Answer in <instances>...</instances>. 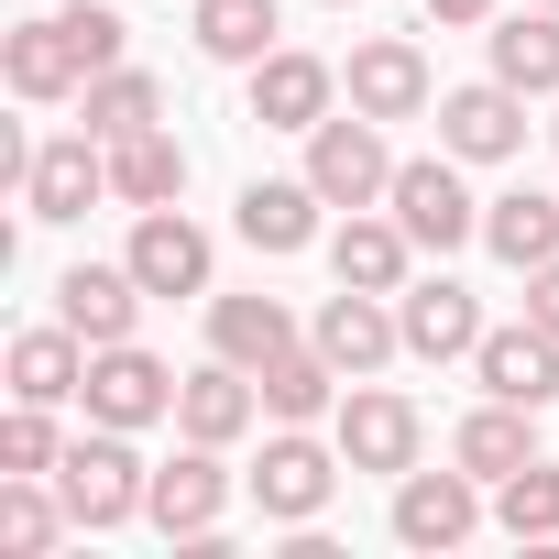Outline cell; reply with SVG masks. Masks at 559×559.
Wrapping results in <instances>:
<instances>
[{
    "label": "cell",
    "instance_id": "1",
    "mask_svg": "<svg viewBox=\"0 0 559 559\" xmlns=\"http://www.w3.org/2000/svg\"><path fill=\"white\" fill-rule=\"evenodd\" d=\"M56 493H67L78 526H132L143 493H154V472L132 461V428H99V417H88V439L56 461Z\"/></svg>",
    "mask_w": 559,
    "mask_h": 559
},
{
    "label": "cell",
    "instance_id": "2",
    "mask_svg": "<svg viewBox=\"0 0 559 559\" xmlns=\"http://www.w3.org/2000/svg\"><path fill=\"white\" fill-rule=\"evenodd\" d=\"M308 187H319L330 209H373V198L395 187V154H384V121H373V110H330V121L308 132Z\"/></svg>",
    "mask_w": 559,
    "mask_h": 559
},
{
    "label": "cell",
    "instance_id": "3",
    "mask_svg": "<svg viewBox=\"0 0 559 559\" xmlns=\"http://www.w3.org/2000/svg\"><path fill=\"white\" fill-rule=\"evenodd\" d=\"M384 209L406 219V241H417V252H450V241H472V230H483V198L461 187V154H450V143H439V154H417V165H395Z\"/></svg>",
    "mask_w": 559,
    "mask_h": 559
},
{
    "label": "cell",
    "instance_id": "4",
    "mask_svg": "<svg viewBox=\"0 0 559 559\" xmlns=\"http://www.w3.org/2000/svg\"><path fill=\"white\" fill-rule=\"evenodd\" d=\"M341 472H352V461H341V439L319 450L308 428H274V439H263V461H252V504H263L274 526H308V515L341 493Z\"/></svg>",
    "mask_w": 559,
    "mask_h": 559
},
{
    "label": "cell",
    "instance_id": "5",
    "mask_svg": "<svg viewBox=\"0 0 559 559\" xmlns=\"http://www.w3.org/2000/svg\"><path fill=\"white\" fill-rule=\"evenodd\" d=\"M417 450H428V417L395 384H352L341 395V461L352 472H417Z\"/></svg>",
    "mask_w": 559,
    "mask_h": 559
},
{
    "label": "cell",
    "instance_id": "6",
    "mask_svg": "<svg viewBox=\"0 0 559 559\" xmlns=\"http://www.w3.org/2000/svg\"><path fill=\"white\" fill-rule=\"evenodd\" d=\"M88 198H110V143L99 132H56L23 165V209L34 219H88Z\"/></svg>",
    "mask_w": 559,
    "mask_h": 559
},
{
    "label": "cell",
    "instance_id": "7",
    "mask_svg": "<svg viewBox=\"0 0 559 559\" xmlns=\"http://www.w3.org/2000/svg\"><path fill=\"white\" fill-rule=\"evenodd\" d=\"M88 417L99 428H154V417H176V373L143 341H110V352H88Z\"/></svg>",
    "mask_w": 559,
    "mask_h": 559
},
{
    "label": "cell",
    "instance_id": "8",
    "mask_svg": "<svg viewBox=\"0 0 559 559\" xmlns=\"http://www.w3.org/2000/svg\"><path fill=\"white\" fill-rule=\"evenodd\" d=\"M330 110H341V67H330V56L274 45V56L252 67V121H263V132H319Z\"/></svg>",
    "mask_w": 559,
    "mask_h": 559
},
{
    "label": "cell",
    "instance_id": "9",
    "mask_svg": "<svg viewBox=\"0 0 559 559\" xmlns=\"http://www.w3.org/2000/svg\"><path fill=\"white\" fill-rule=\"evenodd\" d=\"M439 143H450L461 165H504V154L526 143V88H504V78L450 88V99H439Z\"/></svg>",
    "mask_w": 559,
    "mask_h": 559
},
{
    "label": "cell",
    "instance_id": "10",
    "mask_svg": "<svg viewBox=\"0 0 559 559\" xmlns=\"http://www.w3.org/2000/svg\"><path fill=\"white\" fill-rule=\"evenodd\" d=\"M56 319H67L88 352L132 341V319H143V274H132V263H67V274H56Z\"/></svg>",
    "mask_w": 559,
    "mask_h": 559
},
{
    "label": "cell",
    "instance_id": "11",
    "mask_svg": "<svg viewBox=\"0 0 559 559\" xmlns=\"http://www.w3.org/2000/svg\"><path fill=\"white\" fill-rule=\"evenodd\" d=\"M121 263L143 274V297H209V230H198L187 209H143Z\"/></svg>",
    "mask_w": 559,
    "mask_h": 559
},
{
    "label": "cell",
    "instance_id": "12",
    "mask_svg": "<svg viewBox=\"0 0 559 559\" xmlns=\"http://www.w3.org/2000/svg\"><path fill=\"white\" fill-rule=\"evenodd\" d=\"M352 110H373V121H417L428 99H439V78H428V56L406 45V34H373V45H352Z\"/></svg>",
    "mask_w": 559,
    "mask_h": 559
},
{
    "label": "cell",
    "instance_id": "13",
    "mask_svg": "<svg viewBox=\"0 0 559 559\" xmlns=\"http://www.w3.org/2000/svg\"><path fill=\"white\" fill-rule=\"evenodd\" d=\"M219 504H230V472H219L209 439H187V450L154 472V493H143V515H154L165 537H219Z\"/></svg>",
    "mask_w": 559,
    "mask_h": 559
},
{
    "label": "cell",
    "instance_id": "14",
    "mask_svg": "<svg viewBox=\"0 0 559 559\" xmlns=\"http://www.w3.org/2000/svg\"><path fill=\"white\" fill-rule=\"evenodd\" d=\"M395 319H406V352H417V362H472V352H483V297H472V286H450V274L406 286V297H395Z\"/></svg>",
    "mask_w": 559,
    "mask_h": 559
},
{
    "label": "cell",
    "instance_id": "15",
    "mask_svg": "<svg viewBox=\"0 0 559 559\" xmlns=\"http://www.w3.org/2000/svg\"><path fill=\"white\" fill-rule=\"evenodd\" d=\"M308 341H319V352H330V362H341V373L362 384V373H384V362L406 352V319H395L384 297H362V286H341V297L319 308V330H308Z\"/></svg>",
    "mask_w": 559,
    "mask_h": 559
},
{
    "label": "cell",
    "instance_id": "16",
    "mask_svg": "<svg viewBox=\"0 0 559 559\" xmlns=\"http://www.w3.org/2000/svg\"><path fill=\"white\" fill-rule=\"evenodd\" d=\"M483 526V504H472V472L450 461V472H395V537L406 548H461Z\"/></svg>",
    "mask_w": 559,
    "mask_h": 559
},
{
    "label": "cell",
    "instance_id": "17",
    "mask_svg": "<svg viewBox=\"0 0 559 559\" xmlns=\"http://www.w3.org/2000/svg\"><path fill=\"white\" fill-rule=\"evenodd\" d=\"M472 373H483V395H504V406H548V395H559V341H548L537 319H515V330H483Z\"/></svg>",
    "mask_w": 559,
    "mask_h": 559
},
{
    "label": "cell",
    "instance_id": "18",
    "mask_svg": "<svg viewBox=\"0 0 559 559\" xmlns=\"http://www.w3.org/2000/svg\"><path fill=\"white\" fill-rule=\"evenodd\" d=\"M252 417H263V384H252L241 362H219V352H209V373H187V384H176V428H187V439H209V450H230Z\"/></svg>",
    "mask_w": 559,
    "mask_h": 559
},
{
    "label": "cell",
    "instance_id": "19",
    "mask_svg": "<svg viewBox=\"0 0 559 559\" xmlns=\"http://www.w3.org/2000/svg\"><path fill=\"white\" fill-rule=\"evenodd\" d=\"M450 461H461L472 483H504V472H526V461H537V406H504V395H483V406L450 428Z\"/></svg>",
    "mask_w": 559,
    "mask_h": 559
},
{
    "label": "cell",
    "instance_id": "20",
    "mask_svg": "<svg viewBox=\"0 0 559 559\" xmlns=\"http://www.w3.org/2000/svg\"><path fill=\"white\" fill-rule=\"evenodd\" d=\"M319 209H330V198H319L308 176H252L230 219H241L252 252H308V241H319Z\"/></svg>",
    "mask_w": 559,
    "mask_h": 559
},
{
    "label": "cell",
    "instance_id": "21",
    "mask_svg": "<svg viewBox=\"0 0 559 559\" xmlns=\"http://www.w3.org/2000/svg\"><path fill=\"white\" fill-rule=\"evenodd\" d=\"M406 252H417L406 219H362V209H352V219L330 230V274L362 286V297H406Z\"/></svg>",
    "mask_w": 559,
    "mask_h": 559
},
{
    "label": "cell",
    "instance_id": "22",
    "mask_svg": "<svg viewBox=\"0 0 559 559\" xmlns=\"http://www.w3.org/2000/svg\"><path fill=\"white\" fill-rule=\"evenodd\" d=\"M0 78H12L23 99H78V88H88V56H78V34L45 12V23H23L12 45H0Z\"/></svg>",
    "mask_w": 559,
    "mask_h": 559
},
{
    "label": "cell",
    "instance_id": "23",
    "mask_svg": "<svg viewBox=\"0 0 559 559\" xmlns=\"http://www.w3.org/2000/svg\"><path fill=\"white\" fill-rule=\"evenodd\" d=\"M209 352H219V362H241V373L286 362V352H297V319H286V297H219V308H209Z\"/></svg>",
    "mask_w": 559,
    "mask_h": 559
},
{
    "label": "cell",
    "instance_id": "24",
    "mask_svg": "<svg viewBox=\"0 0 559 559\" xmlns=\"http://www.w3.org/2000/svg\"><path fill=\"white\" fill-rule=\"evenodd\" d=\"M483 45H493V78H504V88H526V99H548V88H559V12H548V0L504 12Z\"/></svg>",
    "mask_w": 559,
    "mask_h": 559
},
{
    "label": "cell",
    "instance_id": "25",
    "mask_svg": "<svg viewBox=\"0 0 559 559\" xmlns=\"http://www.w3.org/2000/svg\"><path fill=\"white\" fill-rule=\"evenodd\" d=\"M176 187H187V143H176L165 121L110 143V198H121V209H176Z\"/></svg>",
    "mask_w": 559,
    "mask_h": 559
},
{
    "label": "cell",
    "instance_id": "26",
    "mask_svg": "<svg viewBox=\"0 0 559 559\" xmlns=\"http://www.w3.org/2000/svg\"><path fill=\"white\" fill-rule=\"evenodd\" d=\"M12 395H23V406H67V395H88V352H78L67 319L12 341Z\"/></svg>",
    "mask_w": 559,
    "mask_h": 559
},
{
    "label": "cell",
    "instance_id": "27",
    "mask_svg": "<svg viewBox=\"0 0 559 559\" xmlns=\"http://www.w3.org/2000/svg\"><path fill=\"white\" fill-rule=\"evenodd\" d=\"M483 241H493L515 274L559 263V198H537V187H504V198H483Z\"/></svg>",
    "mask_w": 559,
    "mask_h": 559
},
{
    "label": "cell",
    "instance_id": "28",
    "mask_svg": "<svg viewBox=\"0 0 559 559\" xmlns=\"http://www.w3.org/2000/svg\"><path fill=\"white\" fill-rule=\"evenodd\" d=\"M252 384H263V417H274V428H308V417H330V395H341L352 373L308 341V352H286V362H263Z\"/></svg>",
    "mask_w": 559,
    "mask_h": 559
},
{
    "label": "cell",
    "instance_id": "29",
    "mask_svg": "<svg viewBox=\"0 0 559 559\" xmlns=\"http://www.w3.org/2000/svg\"><path fill=\"white\" fill-rule=\"evenodd\" d=\"M274 34H286L274 0H198V56H219V67H263Z\"/></svg>",
    "mask_w": 559,
    "mask_h": 559
},
{
    "label": "cell",
    "instance_id": "30",
    "mask_svg": "<svg viewBox=\"0 0 559 559\" xmlns=\"http://www.w3.org/2000/svg\"><path fill=\"white\" fill-rule=\"evenodd\" d=\"M67 526L78 515H67V493H45V472H0V548L12 559H45Z\"/></svg>",
    "mask_w": 559,
    "mask_h": 559
},
{
    "label": "cell",
    "instance_id": "31",
    "mask_svg": "<svg viewBox=\"0 0 559 559\" xmlns=\"http://www.w3.org/2000/svg\"><path fill=\"white\" fill-rule=\"evenodd\" d=\"M78 99H88V132H99V143H121V132H154V121H165V78H143V67H99Z\"/></svg>",
    "mask_w": 559,
    "mask_h": 559
},
{
    "label": "cell",
    "instance_id": "32",
    "mask_svg": "<svg viewBox=\"0 0 559 559\" xmlns=\"http://www.w3.org/2000/svg\"><path fill=\"white\" fill-rule=\"evenodd\" d=\"M493 515H504L515 537H559V472H548V461L504 472V483H493Z\"/></svg>",
    "mask_w": 559,
    "mask_h": 559
},
{
    "label": "cell",
    "instance_id": "33",
    "mask_svg": "<svg viewBox=\"0 0 559 559\" xmlns=\"http://www.w3.org/2000/svg\"><path fill=\"white\" fill-rule=\"evenodd\" d=\"M56 23L78 34V56H88V78H99V67H121V45H132V23L110 12V0H67V12H56Z\"/></svg>",
    "mask_w": 559,
    "mask_h": 559
},
{
    "label": "cell",
    "instance_id": "34",
    "mask_svg": "<svg viewBox=\"0 0 559 559\" xmlns=\"http://www.w3.org/2000/svg\"><path fill=\"white\" fill-rule=\"evenodd\" d=\"M56 461H67L56 417L45 406H12V428H0V472H56Z\"/></svg>",
    "mask_w": 559,
    "mask_h": 559
},
{
    "label": "cell",
    "instance_id": "35",
    "mask_svg": "<svg viewBox=\"0 0 559 559\" xmlns=\"http://www.w3.org/2000/svg\"><path fill=\"white\" fill-rule=\"evenodd\" d=\"M526 319L559 341V263H537V274H526Z\"/></svg>",
    "mask_w": 559,
    "mask_h": 559
},
{
    "label": "cell",
    "instance_id": "36",
    "mask_svg": "<svg viewBox=\"0 0 559 559\" xmlns=\"http://www.w3.org/2000/svg\"><path fill=\"white\" fill-rule=\"evenodd\" d=\"M428 23H450V34H472V23H493V0H428Z\"/></svg>",
    "mask_w": 559,
    "mask_h": 559
},
{
    "label": "cell",
    "instance_id": "37",
    "mask_svg": "<svg viewBox=\"0 0 559 559\" xmlns=\"http://www.w3.org/2000/svg\"><path fill=\"white\" fill-rule=\"evenodd\" d=\"M330 12H352V0H330Z\"/></svg>",
    "mask_w": 559,
    "mask_h": 559
},
{
    "label": "cell",
    "instance_id": "38",
    "mask_svg": "<svg viewBox=\"0 0 559 559\" xmlns=\"http://www.w3.org/2000/svg\"><path fill=\"white\" fill-rule=\"evenodd\" d=\"M548 12H559V0H548Z\"/></svg>",
    "mask_w": 559,
    "mask_h": 559
}]
</instances>
